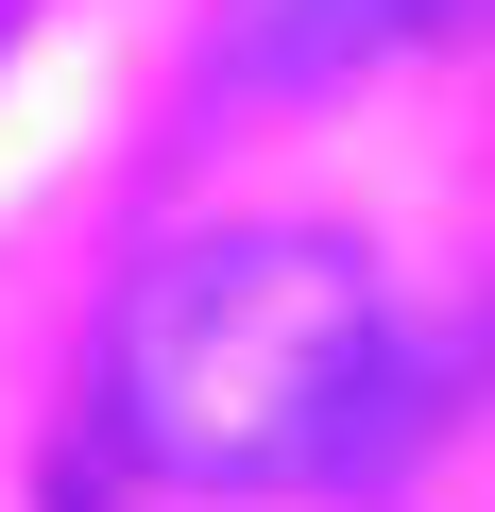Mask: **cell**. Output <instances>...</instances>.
I'll return each mask as SVG.
<instances>
[{
  "mask_svg": "<svg viewBox=\"0 0 495 512\" xmlns=\"http://www.w3.org/2000/svg\"><path fill=\"white\" fill-rule=\"evenodd\" d=\"M410 18H444V0H274L257 52H274V69H342V52H376V35H410Z\"/></svg>",
  "mask_w": 495,
  "mask_h": 512,
  "instance_id": "7a4b0ae2",
  "label": "cell"
},
{
  "mask_svg": "<svg viewBox=\"0 0 495 512\" xmlns=\"http://www.w3.org/2000/svg\"><path fill=\"white\" fill-rule=\"evenodd\" d=\"M393 308L342 239H188L120 308V444L205 495H325L393 444Z\"/></svg>",
  "mask_w": 495,
  "mask_h": 512,
  "instance_id": "6da1fadb",
  "label": "cell"
}]
</instances>
